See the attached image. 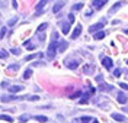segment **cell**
Masks as SVG:
<instances>
[{
	"instance_id": "obj_1",
	"label": "cell",
	"mask_w": 128,
	"mask_h": 123,
	"mask_svg": "<svg viewBox=\"0 0 128 123\" xmlns=\"http://www.w3.org/2000/svg\"><path fill=\"white\" fill-rule=\"evenodd\" d=\"M52 41L50 42V45H48V49H47V58L48 59H52V58L55 57V54H57V49H58V33L57 32H52Z\"/></svg>"
},
{
	"instance_id": "obj_2",
	"label": "cell",
	"mask_w": 128,
	"mask_h": 123,
	"mask_svg": "<svg viewBox=\"0 0 128 123\" xmlns=\"http://www.w3.org/2000/svg\"><path fill=\"white\" fill-rule=\"evenodd\" d=\"M103 26H105L103 22H99V23H96V25H92V26H90V29H89V32H90V33H98V31H99V29H102Z\"/></svg>"
},
{
	"instance_id": "obj_3",
	"label": "cell",
	"mask_w": 128,
	"mask_h": 123,
	"mask_svg": "<svg viewBox=\"0 0 128 123\" xmlns=\"http://www.w3.org/2000/svg\"><path fill=\"white\" fill-rule=\"evenodd\" d=\"M117 100H118V103H121V104H125V103H127V96H125V94H124V93H122V91H118V94H117Z\"/></svg>"
},
{
	"instance_id": "obj_4",
	"label": "cell",
	"mask_w": 128,
	"mask_h": 123,
	"mask_svg": "<svg viewBox=\"0 0 128 123\" xmlns=\"http://www.w3.org/2000/svg\"><path fill=\"white\" fill-rule=\"evenodd\" d=\"M67 48H68V42L67 41H60L58 42V49H57V52H64Z\"/></svg>"
},
{
	"instance_id": "obj_5",
	"label": "cell",
	"mask_w": 128,
	"mask_h": 123,
	"mask_svg": "<svg viewBox=\"0 0 128 123\" xmlns=\"http://www.w3.org/2000/svg\"><path fill=\"white\" fill-rule=\"evenodd\" d=\"M102 65L105 67L106 70H111V68H112V61H111V58H108V57L102 58Z\"/></svg>"
},
{
	"instance_id": "obj_6",
	"label": "cell",
	"mask_w": 128,
	"mask_h": 123,
	"mask_svg": "<svg viewBox=\"0 0 128 123\" xmlns=\"http://www.w3.org/2000/svg\"><path fill=\"white\" fill-rule=\"evenodd\" d=\"M82 33V25H79V26H76V29L73 31V33H71V39H76L77 36Z\"/></svg>"
},
{
	"instance_id": "obj_7",
	"label": "cell",
	"mask_w": 128,
	"mask_h": 123,
	"mask_svg": "<svg viewBox=\"0 0 128 123\" xmlns=\"http://www.w3.org/2000/svg\"><path fill=\"white\" fill-rule=\"evenodd\" d=\"M93 70H95L93 64H86V65L83 67V73H85V74H90V73H93Z\"/></svg>"
},
{
	"instance_id": "obj_8",
	"label": "cell",
	"mask_w": 128,
	"mask_h": 123,
	"mask_svg": "<svg viewBox=\"0 0 128 123\" xmlns=\"http://www.w3.org/2000/svg\"><path fill=\"white\" fill-rule=\"evenodd\" d=\"M112 119L118 120V122H125V116L120 115V113H112Z\"/></svg>"
},
{
	"instance_id": "obj_9",
	"label": "cell",
	"mask_w": 128,
	"mask_h": 123,
	"mask_svg": "<svg viewBox=\"0 0 128 123\" xmlns=\"http://www.w3.org/2000/svg\"><path fill=\"white\" fill-rule=\"evenodd\" d=\"M23 90V87H20V85H12V87H9V91L12 93V94H15V93H19V91Z\"/></svg>"
},
{
	"instance_id": "obj_10",
	"label": "cell",
	"mask_w": 128,
	"mask_h": 123,
	"mask_svg": "<svg viewBox=\"0 0 128 123\" xmlns=\"http://www.w3.org/2000/svg\"><path fill=\"white\" fill-rule=\"evenodd\" d=\"M92 4H93L95 7H102V6H105V4H106V0H99V1H98V0H93V1H92Z\"/></svg>"
},
{
	"instance_id": "obj_11",
	"label": "cell",
	"mask_w": 128,
	"mask_h": 123,
	"mask_svg": "<svg viewBox=\"0 0 128 123\" xmlns=\"http://www.w3.org/2000/svg\"><path fill=\"white\" fill-rule=\"evenodd\" d=\"M63 6H64V3H63V1H60V3H55V6L52 7V12H54V13H58L61 9H63Z\"/></svg>"
},
{
	"instance_id": "obj_12",
	"label": "cell",
	"mask_w": 128,
	"mask_h": 123,
	"mask_svg": "<svg viewBox=\"0 0 128 123\" xmlns=\"http://www.w3.org/2000/svg\"><path fill=\"white\" fill-rule=\"evenodd\" d=\"M99 90H102V91H112V85H109V84H101V85H99Z\"/></svg>"
},
{
	"instance_id": "obj_13",
	"label": "cell",
	"mask_w": 128,
	"mask_h": 123,
	"mask_svg": "<svg viewBox=\"0 0 128 123\" xmlns=\"http://www.w3.org/2000/svg\"><path fill=\"white\" fill-rule=\"evenodd\" d=\"M45 4H47V0H42V1H39V3H38V6H36L38 12H36L35 15H39V13H41V9H42L44 6H45Z\"/></svg>"
},
{
	"instance_id": "obj_14",
	"label": "cell",
	"mask_w": 128,
	"mask_h": 123,
	"mask_svg": "<svg viewBox=\"0 0 128 123\" xmlns=\"http://www.w3.org/2000/svg\"><path fill=\"white\" fill-rule=\"evenodd\" d=\"M68 32H70V23L66 22V23H63V33H64V35H67Z\"/></svg>"
},
{
	"instance_id": "obj_15",
	"label": "cell",
	"mask_w": 128,
	"mask_h": 123,
	"mask_svg": "<svg viewBox=\"0 0 128 123\" xmlns=\"http://www.w3.org/2000/svg\"><path fill=\"white\" fill-rule=\"evenodd\" d=\"M93 119L90 117V116H83V117H80V122L82 123H89V122H92Z\"/></svg>"
},
{
	"instance_id": "obj_16",
	"label": "cell",
	"mask_w": 128,
	"mask_h": 123,
	"mask_svg": "<svg viewBox=\"0 0 128 123\" xmlns=\"http://www.w3.org/2000/svg\"><path fill=\"white\" fill-rule=\"evenodd\" d=\"M0 120H6V122H13V117H10V116H6V115H0Z\"/></svg>"
},
{
	"instance_id": "obj_17",
	"label": "cell",
	"mask_w": 128,
	"mask_h": 123,
	"mask_svg": "<svg viewBox=\"0 0 128 123\" xmlns=\"http://www.w3.org/2000/svg\"><path fill=\"white\" fill-rule=\"evenodd\" d=\"M67 67L68 68H71V70H74V68L79 67V62H77V61H71V62H68L67 64Z\"/></svg>"
},
{
	"instance_id": "obj_18",
	"label": "cell",
	"mask_w": 128,
	"mask_h": 123,
	"mask_svg": "<svg viewBox=\"0 0 128 123\" xmlns=\"http://www.w3.org/2000/svg\"><path fill=\"white\" fill-rule=\"evenodd\" d=\"M103 38H105V32H103V31L95 33V39H103Z\"/></svg>"
},
{
	"instance_id": "obj_19",
	"label": "cell",
	"mask_w": 128,
	"mask_h": 123,
	"mask_svg": "<svg viewBox=\"0 0 128 123\" xmlns=\"http://www.w3.org/2000/svg\"><path fill=\"white\" fill-rule=\"evenodd\" d=\"M31 75H32V70H26L25 73H23V78L28 80V78H31Z\"/></svg>"
},
{
	"instance_id": "obj_20",
	"label": "cell",
	"mask_w": 128,
	"mask_h": 123,
	"mask_svg": "<svg viewBox=\"0 0 128 123\" xmlns=\"http://www.w3.org/2000/svg\"><path fill=\"white\" fill-rule=\"evenodd\" d=\"M9 54L4 51V49H0V59H4V58H7Z\"/></svg>"
},
{
	"instance_id": "obj_21",
	"label": "cell",
	"mask_w": 128,
	"mask_h": 123,
	"mask_svg": "<svg viewBox=\"0 0 128 123\" xmlns=\"http://www.w3.org/2000/svg\"><path fill=\"white\" fill-rule=\"evenodd\" d=\"M23 45H25L28 49H31V51H32V49H35V45H32L29 41H25V42H23Z\"/></svg>"
},
{
	"instance_id": "obj_22",
	"label": "cell",
	"mask_w": 128,
	"mask_h": 123,
	"mask_svg": "<svg viewBox=\"0 0 128 123\" xmlns=\"http://www.w3.org/2000/svg\"><path fill=\"white\" fill-rule=\"evenodd\" d=\"M35 120H38V122H48V119L45 116H35Z\"/></svg>"
},
{
	"instance_id": "obj_23",
	"label": "cell",
	"mask_w": 128,
	"mask_h": 123,
	"mask_svg": "<svg viewBox=\"0 0 128 123\" xmlns=\"http://www.w3.org/2000/svg\"><path fill=\"white\" fill-rule=\"evenodd\" d=\"M47 26H48V23H42V25H39V26H38V32H42V31L45 29V28H47Z\"/></svg>"
},
{
	"instance_id": "obj_24",
	"label": "cell",
	"mask_w": 128,
	"mask_h": 123,
	"mask_svg": "<svg viewBox=\"0 0 128 123\" xmlns=\"http://www.w3.org/2000/svg\"><path fill=\"white\" fill-rule=\"evenodd\" d=\"M16 22H17V17H13V19H10V20L7 22V25H9V26H13Z\"/></svg>"
},
{
	"instance_id": "obj_25",
	"label": "cell",
	"mask_w": 128,
	"mask_h": 123,
	"mask_svg": "<svg viewBox=\"0 0 128 123\" xmlns=\"http://www.w3.org/2000/svg\"><path fill=\"white\" fill-rule=\"evenodd\" d=\"M82 7H83V3H76V4L73 6V9H74V10H80Z\"/></svg>"
},
{
	"instance_id": "obj_26",
	"label": "cell",
	"mask_w": 128,
	"mask_h": 123,
	"mask_svg": "<svg viewBox=\"0 0 128 123\" xmlns=\"http://www.w3.org/2000/svg\"><path fill=\"white\" fill-rule=\"evenodd\" d=\"M28 119H29V116H28V115H22L20 117H19V120H20V122H26Z\"/></svg>"
},
{
	"instance_id": "obj_27",
	"label": "cell",
	"mask_w": 128,
	"mask_h": 123,
	"mask_svg": "<svg viewBox=\"0 0 128 123\" xmlns=\"http://www.w3.org/2000/svg\"><path fill=\"white\" fill-rule=\"evenodd\" d=\"M80 96H82V91H77V93H74V94H71L70 98H76V97H80Z\"/></svg>"
},
{
	"instance_id": "obj_28",
	"label": "cell",
	"mask_w": 128,
	"mask_h": 123,
	"mask_svg": "<svg viewBox=\"0 0 128 123\" xmlns=\"http://www.w3.org/2000/svg\"><path fill=\"white\" fill-rule=\"evenodd\" d=\"M120 87L122 88V90H128V84H125V82H121Z\"/></svg>"
},
{
	"instance_id": "obj_29",
	"label": "cell",
	"mask_w": 128,
	"mask_h": 123,
	"mask_svg": "<svg viewBox=\"0 0 128 123\" xmlns=\"http://www.w3.org/2000/svg\"><path fill=\"white\" fill-rule=\"evenodd\" d=\"M67 17H68V23H70V25L74 22V16H73V15H68Z\"/></svg>"
},
{
	"instance_id": "obj_30",
	"label": "cell",
	"mask_w": 128,
	"mask_h": 123,
	"mask_svg": "<svg viewBox=\"0 0 128 123\" xmlns=\"http://www.w3.org/2000/svg\"><path fill=\"white\" fill-rule=\"evenodd\" d=\"M4 33H6V28H1V31H0V39L4 36Z\"/></svg>"
},
{
	"instance_id": "obj_31",
	"label": "cell",
	"mask_w": 128,
	"mask_h": 123,
	"mask_svg": "<svg viewBox=\"0 0 128 123\" xmlns=\"http://www.w3.org/2000/svg\"><path fill=\"white\" fill-rule=\"evenodd\" d=\"M120 6H121V3H120V1H118V3H115V4H114V7L111 9V12H114L115 9H118V7H120Z\"/></svg>"
},
{
	"instance_id": "obj_32",
	"label": "cell",
	"mask_w": 128,
	"mask_h": 123,
	"mask_svg": "<svg viewBox=\"0 0 128 123\" xmlns=\"http://www.w3.org/2000/svg\"><path fill=\"white\" fill-rule=\"evenodd\" d=\"M12 52H13V55H19V54H20V51H19V49H17V48L12 49Z\"/></svg>"
},
{
	"instance_id": "obj_33",
	"label": "cell",
	"mask_w": 128,
	"mask_h": 123,
	"mask_svg": "<svg viewBox=\"0 0 128 123\" xmlns=\"http://www.w3.org/2000/svg\"><path fill=\"white\" fill-rule=\"evenodd\" d=\"M114 75H115V77H120L121 75V70H115V71H114Z\"/></svg>"
},
{
	"instance_id": "obj_34",
	"label": "cell",
	"mask_w": 128,
	"mask_h": 123,
	"mask_svg": "<svg viewBox=\"0 0 128 123\" xmlns=\"http://www.w3.org/2000/svg\"><path fill=\"white\" fill-rule=\"evenodd\" d=\"M36 57V54H32V55H28L26 57V61H29V59H32V58H35Z\"/></svg>"
},
{
	"instance_id": "obj_35",
	"label": "cell",
	"mask_w": 128,
	"mask_h": 123,
	"mask_svg": "<svg viewBox=\"0 0 128 123\" xmlns=\"http://www.w3.org/2000/svg\"><path fill=\"white\" fill-rule=\"evenodd\" d=\"M17 68H19V65H10L9 67V70H13V71H16Z\"/></svg>"
},
{
	"instance_id": "obj_36",
	"label": "cell",
	"mask_w": 128,
	"mask_h": 123,
	"mask_svg": "<svg viewBox=\"0 0 128 123\" xmlns=\"http://www.w3.org/2000/svg\"><path fill=\"white\" fill-rule=\"evenodd\" d=\"M92 122H93V123H98V120H96V119H93V120H92Z\"/></svg>"
},
{
	"instance_id": "obj_37",
	"label": "cell",
	"mask_w": 128,
	"mask_h": 123,
	"mask_svg": "<svg viewBox=\"0 0 128 123\" xmlns=\"http://www.w3.org/2000/svg\"><path fill=\"white\" fill-rule=\"evenodd\" d=\"M127 64H128V59H127Z\"/></svg>"
}]
</instances>
